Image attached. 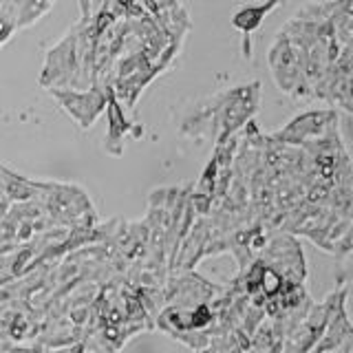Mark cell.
<instances>
[{"instance_id":"obj_1","label":"cell","mask_w":353,"mask_h":353,"mask_svg":"<svg viewBox=\"0 0 353 353\" xmlns=\"http://www.w3.org/2000/svg\"><path fill=\"white\" fill-rule=\"evenodd\" d=\"M53 99L69 113L82 128H88L99 117L108 104V86L93 84L91 88L77 91V88H49Z\"/></svg>"},{"instance_id":"obj_2","label":"cell","mask_w":353,"mask_h":353,"mask_svg":"<svg viewBox=\"0 0 353 353\" xmlns=\"http://www.w3.org/2000/svg\"><path fill=\"white\" fill-rule=\"evenodd\" d=\"M270 66L274 73V80L283 91L292 93L296 88H301V80H305L301 73V64H298L294 44L285 33H279L274 47L270 49Z\"/></svg>"},{"instance_id":"obj_3","label":"cell","mask_w":353,"mask_h":353,"mask_svg":"<svg viewBox=\"0 0 353 353\" xmlns=\"http://www.w3.org/2000/svg\"><path fill=\"white\" fill-rule=\"evenodd\" d=\"M283 0H265V3H254V5H248L239 9L234 16H232V27L239 29L243 33V42H245V47H243V53H245V58H250V36L254 31H256L263 20L270 16V11H274L279 7Z\"/></svg>"},{"instance_id":"obj_4","label":"cell","mask_w":353,"mask_h":353,"mask_svg":"<svg viewBox=\"0 0 353 353\" xmlns=\"http://www.w3.org/2000/svg\"><path fill=\"white\" fill-rule=\"evenodd\" d=\"M334 119L331 113H305L298 119H294L290 126H287L283 132H279V139H285V141H303L305 137H318L323 128H327L329 121Z\"/></svg>"},{"instance_id":"obj_5","label":"cell","mask_w":353,"mask_h":353,"mask_svg":"<svg viewBox=\"0 0 353 353\" xmlns=\"http://www.w3.org/2000/svg\"><path fill=\"white\" fill-rule=\"evenodd\" d=\"M18 5V29L33 25L51 9L53 0H14Z\"/></svg>"},{"instance_id":"obj_6","label":"cell","mask_w":353,"mask_h":353,"mask_svg":"<svg viewBox=\"0 0 353 353\" xmlns=\"http://www.w3.org/2000/svg\"><path fill=\"white\" fill-rule=\"evenodd\" d=\"M0 47H3V44H0Z\"/></svg>"}]
</instances>
